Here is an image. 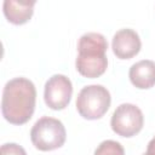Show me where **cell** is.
I'll return each mask as SVG.
<instances>
[{"instance_id":"cell-1","label":"cell","mask_w":155,"mask_h":155,"mask_svg":"<svg viewBox=\"0 0 155 155\" xmlns=\"http://www.w3.org/2000/svg\"><path fill=\"white\" fill-rule=\"evenodd\" d=\"M36 88L27 78L8 80L2 90L1 113L4 119L12 125L28 122L35 110Z\"/></svg>"},{"instance_id":"cell-2","label":"cell","mask_w":155,"mask_h":155,"mask_svg":"<svg viewBox=\"0 0 155 155\" xmlns=\"http://www.w3.org/2000/svg\"><path fill=\"white\" fill-rule=\"evenodd\" d=\"M107 50L108 41L103 34L94 31L82 34L78 41V57L75 59V67L80 75L88 79L103 75L108 68Z\"/></svg>"},{"instance_id":"cell-3","label":"cell","mask_w":155,"mask_h":155,"mask_svg":"<svg viewBox=\"0 0 155 155\" xmlns=\"http://www.w3.org/2000/svg\"><path fill=\"white\" fill-rule=\"evenodd\" d=\"M67 131L63 122L51 116L40 117L30 130L33 145L41 151H51L65 143Z\"/></svg>"},{"instance_id":"cell-4","label":"cell","mask_w":155,"mask_h":155,"mask_svg":"<svg viewBox=\"0 0 155 155\" xmlns=\"http://www.w3.org/2000/svg\"><path fill=\"white\" fill-rule=\"evenodd\" d=\"M110 103V92L102 85H87L76 97L78 113L86 120L101 119L108 111Z\"/></svg>"},{"instance_id":"cell-5","label":"cell","mask_w":155,"mask_h":155,"mask_svg":"<svg viewBox=\"0 0 155 155\" xmlns=\"http://www.w3.org/2000/svg\"><path fill=\"white\" fill-rule=\"evenodd\" d=\"M144 125L142 110L132 103L120 104L113 113L110 119L111 130L120 137L131 138L138 134Z\"/></svg>"},{"instance_id":"cell-6","label":"cell","mask_w":155,"mask_h":155,"mask_svg":"<svg viewBox=\"0 0 155 155\" xmlns=\"http://www.w3.org/2000/svg\"><path fill=\"white\" fill-rule=\"evenodd\" d=\"M73 96V84L63 74H54L45 84L44 101L52 110H63L70 103Z\"/></svg>"},{"instance_id":"cell-7","label":"cell","mask_w":155,"mask_h":155,"mask_svg":"<svg viewBox=\"0 0 155 155\" xmlns=\"http://www.w3.org/2000/svg\"><path fill=\"white\" fill-rule=\"evenodd\" d=\"M142 41L138 33L130 28L117 30L111 41V48L114 54L120 59H130L139 53Z\"/></svg>"},{"instance_id":"cell-8","label":"cell","mask_w":155,"mask_h":155,"mask_svg":"<svg viewBox=\"0 0 155 155\" xmlns=\"http://www.w3.org/2000/svg\"><path fill=\"white\" fill-rule=\"evenodd\" d=\"M35 2V0H5L2 12L10 23L21 25L31 18Z\"/></svg>"},{"instance_id":"cell-9","label":"cell","mask_w":155,"mask_h":155,"mask_svg":"<svg viewBox=\"0 0 155 155\" xmlns=\"http://www.w3.org/2000/svg\"><path fill=\"white\" fill-rule=\"evenodd\" d=\"M128 78L132 85L139 90H148L155 86V62L142 59L131 65Z\"/></svg>"},{"instance_id":"cell-10","label":"cell","mask_w":155,"mask_h":155,"mask_svg":"<svg viewBox=\"0 0 155 155\" xmlns=\"http://www.w3.org/2000/svg\"><path fill=\"white\" fill-rule=\"evenodd\" d=\"M93 155H125V150L119 142L107 139L96 148Z\"/></svg>"},{"instance_id":"cell-11","label":"cell","mask_w":155,"mask_h":155,"mask_svg":"<svg viewBox=\"0 0 155 155\" xmlns=\"http://www.w3.org/2000/svg\"><path fill=\"white\" fill-rule=\"evenodd\" d=\"M0 155H27V151L17 143H5L1 145Z\"/></svg>"},{"instance_id":"cell-12","label":"cell","mask_w":155,"mask_h":155,"mask_svg":"<svg viewBox=\"0 0 155 155\" xmlns=\"http://www.w3.org/2000/svg\"><path fill=\"white\" fill-rule=\"evenodd\" d=\"M145 154H147V155H155V137L148 143Z\"/></svg>"},{"instance_id":"cell-13","label":"cell","mask_w":155,"mask_h":155,"mask_svg":"<svg viewBox=\"0 0 155 155\" xmlns=\"http://www.w3.org/2000/svg\"><path fill=\"white\" fill-rule=\"evenodd\" d=\"M142 155H147V154H145V153H144V154H142Z\"/></svg>"}]
</instances>
